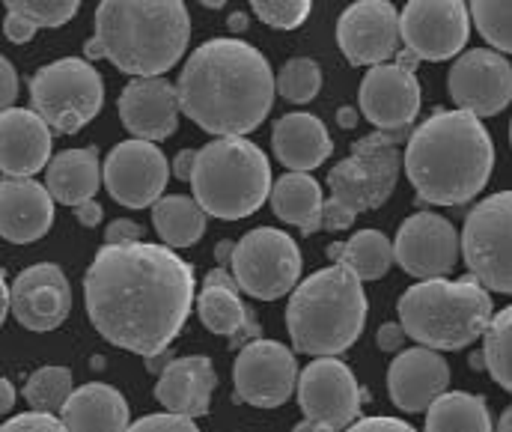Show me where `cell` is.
<instances>
[{
  "label": "cell",
  "mask_w": 512,
  "mask_h": 432,
  "mask_svg": "<svg viewBox=\"0 0 512 432\" xmlns=\"http://www.w3.org/2000/svg\"><path fill=\"white\" fill-rule=\"evenodd\" d=\"M84 301L108 343L152 358L167 352L188 322L194 269L167 245H102L84 275Z\"/></svg>",
  "instance_id": "cell-1"
},
{
  "label": "cell",
  "mask_w": 512,
  "mask_h": 432,
  "mask_svg": "<svg viewBox=\"0 0 512 432\" xmlns=\"http://www.w3.org/2000/svg\"><path fill=\"white\" fill-rule=\"evenodd\" d=\"M176 90L182 114L203 132L245 138L265 123L277 78L254 45L209 39L188 57Z\"/></svg>",
  "instance_id": "cell-2"
},
{
  "label": "cell",
  "mask_w": 512,
  "mask_h": 432,
  "mask_svg": "<svg viewBox=\"0 0 512 432\" xmlns=\"http://www.w3.org/2000/svg\"><path fill=\"white\" fill-rule=\"evenodd\" d=\"M495 141L468 111H435L408 138L402 170L423 203L462 206L492 176Z\"/></svg>",
  "instance_id": "cell-3"
},
{
  "label": "cell",
  "mask_w": 512,
  "mask_h": 432,
  "mask_svg": "<svg viewBox=\"0 0 512 432\" xmlns=\"http://www.w3.org/2000/svg\"><path fill=\"white\" fill-rule=\"evenodd\" d=\"M191 39V15L179 0H108L96 9L87 60L108 57L134 78H161L179 63Z\"/></svg>",
  "instance_id": "cell-4"
},
{
  "label": "cell",
  "mask_w": 512,
  "mask_h": 432,
  "mask_svg": "<svg viewBox=\"0 0 512 432\" xmlns=\"http://www.w3.org/2000/svg\"><path fill=\"white\" fill-rule=\"evenodd\" d=\"M367 322V295L355 272L328 266L289 295L286 328L304 355L334 358L355 346Z\"/></svg>",
  "instance_id": "cell-5"
},
{
  "label": "cell",
  "mask_w": 512,
  "mask_h": 432,
  "mask_svg": "<svg viewBox=\"0 0 512 432\" xmlns=\"http://www.w3.org/2000/svg\"><path fill=\"white\" fill-rule=\"evenodd\" d=\"M396 310L405 334L435 352H459L471 346L495 319L489 289L471 275L459 281H420L402 292Z\"/></svg>",
  "instance_id": "cell-6"
},
{
  "label": "cell",
  "mask_w": 512,
  "mask_h": 432,
  "mask_svg": "<svg viewBox=\"0 0 512 432\" xmlns=\"http://www.w3.org/2000/svg\"><path fill=\"white\" fill-rule=\"evenodd\" d=\"M191 188L206 215L242 221L271 197V167L251 141L218 138L197 149Z\"/></svg>",
  "instance_id": "cell-7"
},
{
  "label": "cell",
  "mask_w": 512,
  "mask_h": 432,
  "mask_svg": "<svg viewBox=\"0 0 512 432\" xmlns=\"http://www.w3.org/2000/svg\"><path fill=\"white\" fill-rule=\"evenodd\" d=\"M105 102V81L84 57H63L42 66L30 78V111H36L51 132L75 135L93 123Z\"/></svg>",
  "instance_id": "cell-8"
},
{
  "label": "cell",
  "mask_w": 512,
  "mask_h": 432,
  "mask_svg": "<svg viewBox=\"0 0 512 432\" xmlns=\"http://www.w3.org/2000/svg\"><path fill=\"white\" fill-rule=\"evenodd\" d=\"M402 170V155L396 141L384 132H373L352 144V152L334 164L328 173L331 200H337L355 218L361 212L379 209L393 194Z\"/></svg>",
  "instance_id": "cell-9"
},
{
  "label": "cell",
  "mask_w": 512,
  "mask_h": 432,
  "mask_svg": "<svg viewBox=\"0 0 512 432\" xmlns=\"http://www.w3.org/2000/svg\"><path fill=\"white\" fill-rule=\"evenodd\" d=\"M462 254L471 278L512 295V191L492 194L471 209L462 230Z\"/></svg>",
  "instance_id": "cell-10"
},
{
  "label": "cell",
  "mask_w": 512,
  "mask_h": 432,
  "mask_svg": "<svg viewBox=\"0 0 512 432\" xmlns=\"http://www.w3.org/2000/svg\"><path fill=\"white\" fill-rule=\"evenodd\" d=\"M304 260L298 242L274 227H256L236 242L230 272L236 275L242 292L259 301H274L292 292L301 278Z\"/></svg>",
  "instance_id": "cell-11"
},
{
  "label": "cell",
  "mask_w": 512,
  "mask_h": 432,
  "mask_svg": "<svg viewBox=\"0 0 512 432\" xmlns=\"http://www.w3.org/2000/svg\"><path fill=\"white\" fill-rule=\"evenodd\" d=\"M471 6L459 0H411L399 12V33L417 60L459 57L471 39Z\"/></svg>",
  "instance_id": "cell-12"
},
{
  "label": "cell",
  "mask_w": 512,
  "mask_h": 432,
  "mask_svg": "<svg viewBox=\"0 0 512 432\" xmlns=\"http://www.w3.org/2000/svg\"><path fill=\"white\" fill-rule=\"evenodd\" d=\"M364 400L367 394L355 373L337 358H316L298 376V406L304 418L331 430H349L358 421Z\"/></svg>",
  "instance_id": "cell-13"
},
{
  "label": "cell",
  "mask_w": 512,
  "mask_h": 432,
  "mask_svg": "<svg viewBox=\"0 0 512 432\" xmlns=\"http://www.w3.org/2000/svg\"><path fill=\"white\" fill-rule=\"evenodd\" d=\"M459 251L462 236L447 218L435 212H414L411 218H405L393 242L396 263L405 275L417 281L447 278L459 263Z\"/></svg>",
  "instance_id": "cell-14"
},
{
  "label": "cell",
  "mask_w": 512,
  "mask_h": 432,
  "mask_svg": "<svg viewBox=\"0 0 512 432\" xmlns=\"http://www.w3.org/2000/svg\"><path fill=\"white\" fill-rule=\"evenodd\" d=\"M102 173H105L108 194L120 206L146 209L161 200L173 167L167 164V158L158 146L131 138L108 152Z\"/></svg>",
  "instance_id": "cell-15"
},
{
  "label": "cell",
  "mask_w": 512,
  "mask_h": 432,
  "mask_svg": "<svg viewBox=\"0 0 512 432\" xmlns=\"http://www.w3.org/2000/svg\"><path fill=\"white\" fill-rule=\"evenodd\" d=\"M447 84L456 111H468L477 120L495 117L512 102V63L498 51L471 48L456 57Z\"/></svg>",
  "instance_id": "cell-16"
},
{
  "label": "cell",
  "mask_w": 512,
  "mask_h": 432,
  "mask_svg": "<svg viewBox=\"0 0 512 432\" xmlns=\"http://www.w3.org/2000/svg\"><path fill=\"white\" fill-rule=\"evenodd\" d=\"M236 397L256 409L283 406L298 385V364L292 349L277 340L248 343L233 367Z\"/></svg>",
  "instance_id": "cell-17"
},
{
  "label": "cell",
  "mask_w": 512,
  "mask_h": 432,
  "mask_svg": "<svg viewBox=\"0 0 512 432\" xmlns=\"http://www.w3.org/2000/svg\"><path fill=\"white\" fill-rule=\"evenodd\" d=\"M361 114L384 135L399 141L420 111V81L408 63H384L364 75L358 90Z\"/></svg>",
  "instance_id": "cell-18"
},
{
  "label": "cell",
  "mask_w": 512,
  "mask_h": 432,
  "mask_svg": "<svg viewBox=\"0 0 512 432\" xmlns=\"http://www.w3.org/2000/svg\"><path fill=\"white\" fill-rule=\"evenodd\" d=\"M337 42L352 66H384L402 42L399 12L384 0H358L337 18Z\"/></svg>",
  "instance_id": "cell-19"
},
{
  "label": "cell",
  "mask_w": 512,
  "mask_h": 432,
  "mask_svg": "<svg viewBox=\"0 0 512 432\" xmlns=\"http://www.w3.org/2000/svg\"><path fill=\"white\" fill-rule=\"evenodd\" d=\"M72 310V287L60 266L36 263L12 284V313L27 331H54Z\"/></svg>",
  "instance_id": "cell-20"
},
{
  "label": "cell",
  "mask_w": 512,
  "mask_h": 432,
  "mask_svg": "<svg viewBox=\"0 0 512 432\" xmlns=\"http://www.w3.org/2000/svg\"><path fill=\"white\" fill-rule=\"evenodd\" d=\"M447 385H450L447 361L426 346L399 352L387 367V394L393 406L408 415L429 412V406L447 394Z\"/></svg>",
  "instance_id": "cell-21"
},
{
  "label": "cell",
  "mask_w": 512,
  "mask_h": 432,
  "mask_svg": "<svg viewBox=\"0 0 512 432\" xmlns=\"http://www.w3.org/2000/svg\"><path fill=\"white\" fill-rule=\"evenodd\" d=\"M179 90L167 78H131L120 93V120L137 141H167L179 126Z\"/></svg>",
  "instance_id": "cell-22"
},
{
  "label": "cell",
  "mask_w": 512,
  "mask_h": 432,
  "mask_svg": "<svg viewBox=\"0 0 512 432\" xmlns=\"http://www.w3.org/2000/svg\"><path fill=\"white\" fill-rule=\"evenodd\" d=\"M51 164V126L27 108L0 114V170L3 179H33Z\"/></svg>",
  "instance_id": "cell-23"
},
{
  "label": "cell",
  "mask_w": 512,
  "mask_h": 432,
  "mask_svg": "<svg viewBox=\"0 0 512 432\" xmlns=\"http://www.w3.org/2000/svg\"><path fill=\"white\" fill-rule=\"evenodd\" d=\"M54 197L36 179H3L0 185V233L12 245H30L51 230Z\"/></svg>",
  "instance_id": "cell-24"
},
{
  "label": "cell",
  "mask_w": 512,
  "mask_h": 432,
  "mask_svg": "<svg viewBox=\"0 0 512 432\" xmlns=\"http://www.w3.org/2000/svg\"><path fill=\"white\" fill-rule=\"evenodd\" d=\"M215 385H218V373L212 361L206 355H185V358H173L164 367L155 385V400L173 415L200 418L209 415Z\"/></svg>",
  "instance_id": "cell-25"
},
{
  "label": "cell",
  "mask_w": 512,
  "mask_h": 432,
  "mask_svg": "<svg viewBox=\"0 0 512 432\" xmlns=\"http://www.w3.org/2000/svg\"><path fill=\"white\" fill-rule=\"evenodd\" d=\"M271 144H274L277 161L283 167H289V173L316 170L334 152V141L325 129V123L304 111L280 117L274 123Z\"/></svg>",
  "instance_id": "cell-26"
},
{
  "label": "cell",
  "mask_w": 512,
  "mask_h": 432,
  "mask_svg": "<svg viewBox=\"0 0 512 432\" xmlns=\"http://www.w3.org/2000/svg\"><path fill=\"white\" fill-rule=\"evenodd\" d=\"M102 182H105V173H102L96 146L63 149L60 155L51 158V164L45 170V188L51 191V197L72 209L93 200V194L99 191Z\"/></svg>",
  "instance_id": "cell-27"
},
{
  "label": "cell",
  "mask_w": 512,
  "mask_h": 432,
  "mask_svg": "<svg viewBox=\"0 0 512 432\" xmlns=\"http://www.w3.org/2000/svg\"><path fill=\"white\" fill-rule=\"evenodd\" d=\"M60 418L69 432H126L128 403L117 388L90 382L75 388Z\"/></svg>",
  "instance_id": "cell-28"
},
{
  "label": "cell",
  "mask_w": 512,
  "mask_h": 432,
  "mask_svg": "<svg viewBox=\"0 0 512 432\" xmlns=\"http://www.w3.org/2000/svg\"><path fill=\"white\" fill-rule=\"evenodd\" d=\"M197 316L200 322L221 337H230L233 349H245L248 343L262 340V325L248 310V304L239 298L236 289L227 287H203L197 298Z\"/></svg>",
  "instance_id": "cell-29"
},
{
  "label": "cell",
  "mask_w": 512,
  "mask_h": 432,
  "mask_svg": "<svg viewBox=\"0 0 512 432\" xmlns=\"http://www.w3.org/2000/svg\"><path fill=\"white\" fill-rule=\"evenodd\" d=\"M271 209L280 221L301 230V236H313L322 230V185L310 173H283L271 188Z\"/></svg>",
  "instance_id": "cell-30"
},
{
  "label": "cell",
  "mask_w": 512,
  "mask_h": 432,
  "mask_svg": "<svg viewBox=\"0 0 512 432\" xmlns=\"http://www.w3.org/2000/svg\"><path fill=\"white\" fill-rule=\"evenodd\" d=\"M334 266H343L358 275V281H379L393 266V242L382 230H361L349 242H337L328 248Z\"/></svg>",
  "instance_id": "cell-31"
},
{
  "label": "cell",
  "mask_w": 512,
  "mask_h": 432,
  "mask_svg": "<svg viewBox=\"0 0 512 432\" xmlns=\"http://www.w3.org/2000/svg\"><path fill=\"white\" fill-rule=\"evenodd\" d=\"M152 224L167 248H191L206 233V212L194 197H161L152 206Z\"/></svg>",
  "instance_id": "cell-32"
},
{
  "label": "cell",
  "mask_w": 512,
  "mask_h": 432,
  "mask_svg": "<svg viewBox=\"0 0 512 432\" xmlns=\"http://www.w3.org/2000/svg\"><path fill=\"white\" fill-rule=\"evenodd\" d=\"M426 432H495L489 406L480 394L447 391L426 412Z\"/></svg>",
  "instance_id": "cell-33"
},
{
  "label": "cell",
  "mask_w": 512,
  "mask_h": 432,
  "mask_svg": "<svg viewBox=\"0 0 512 432\" xmlns=\"http://www.w3.org/2000/svg\"><path fill=\"white\" fill-rule=\"evenodd\" d=\"M72 394H75V388H72L69 367H39L24 385V400L30 403V409L48 412V415L63 412Z\"/></svg>",
  "instance_id": "cell-34"
},
{
  "label": "cell",
  "mask_w": 512,
  "mask_h": 432,
  "mask_svg": "<svg viewBox=\"0 0 512 432\" xmlns=\"http://www.w3.org/2000/svg\"><path fill=\"white\" fill-rule=\"evenodd\" d=\"M483 364L489 376L512 394V304L495 313L489 331L483 334Z\"/></svg>",
  "instance_id": "cell-35"
},
{
  "label": "cell",
  "mask_w": 512,
  "mask_h": 432,
  "mask_svg": "<svg viewBox=\"0 0 512 432\" xmlns=\"http://www.w3.org/2000/svg\"><path fill=\"white\" fill-rule=\"evenodd\" d=\"M322 90V69L310 57H292L277 72V93L289 105H307Z\"/></svg>",
  "instance_id": "cell-36"
},
{
  "label": "cell",
  "mask_w": 512,
  "mask_h": 432,
  "mask_svg": "<svg viewBox=\"0 0 512 432\" xmlns=\"http://www.w3.org/2000/svg\"><path fill=\"white\" fill-rule=\"evenodd\" d=\"M471 21H474L480 36L495 51L512 54V3H504V0H474L471 3Z\"/></svg>",
  "instance_id": "cell-37"
},
{
  "label": "cell",
  "mask_w": 512,
  "mask_h": 432,
  "mask_svg": "<svg viewBox=\"0 0 512 432\" xmlns=\"http://www.w3.org/2000/svg\"><path fill=\"white\" fill-rule=\"evenodd\" d=\"M6 9L27 15L36 27H63L78 15V0H9Z\"/></svg>",
  "instance_id": "cell-38"
},
{
  "label": "cell",
  "mask_w": 512,
  "mask_h": 432,
  "mask_svg": "<svg viewBox=\"0 0 512 432\" xmlns=\"http://www.w3.org/2000/svg\"><path fill=\"white\" fill-rule=\"evenodd\" d=\"M251 9L262 24L277 30H292L304 24V18L310 15V0H254Z\"/></svg>",
  "instance_id": "cell-39"
},
{
  "label": "cell",
  "mask_w": 512,
  "mask_h": 432,
  "mask_svg": "<svg viewBox=\"0 0 512 432\" xmlns=\"http://www.w3.org/2000/svg\"><path fill=\"white\" fill-rule=\"evenodd\" d=\"M0 432H69L63 418H54L48 412H24V415H15L9 418Z\"/></svg>",
  "instance_id": "cell-40"
},
{
  "label": "cell",
  "mask_w": 512,
  "mask_h": 432,
  "mask_svg": "<svg viewBox=\"0 0 512 432\" xmlns=\"http://www.w3.org/2000/svg\"><path fill=\"white\" fill-rule=\"evenodd\" d=\"M126 432H200V430H197L194 418L164 412V415H146V418L134 421Z\"/></svg>",
  "instance_id": "cell-41"
},
{
  "label": "cell",
  "mask_w": 512,
  "mask_h": 432,
  "mask_svg": "<svg viewBox=\"0 0 512 432\" xmlns=\"http://www.w3.org/2000/svg\"><path fill=\"white\" fill-rule=\"evenodd\" d=\"M36 30H39V27H36V24L27 18V15L6 9L3 33H6V39H9V42H18V45H24V42H30V39H33V33H36Z\"/></svg>",
  "instance_id": "cell-42"
},
{
  "label": "cell",
  "mask_w": 512,
  "mask_h": 432,
  "mask_svg": "<svg viewBox=\"0 0 512 432\" xmlns=\"http://www.w3.org/2000/svg\"><path fill=\"white\" fill-rule=\"evenodd\" d=\"M322 230H331V233H340V230H349L352 224H355V215L352 212H346L337 200H325V206H322Z\"/></svg>",
  "instance_id": "cell-43"
},
{
  "label": "cell",
  "mask_w": 512,
  "mask_h": 432,
  "mask_svg": "<svg viewBox=\"0 0 512 432\" xmlns=\"http://www.w3.org/2000/svg\"><path fill=\"white\" fill-rule=\"evenodd\" d=\"M140 239H143V227L128 221V218H117L105 230V245H131V242H140Z\"/></svg>",
  "instance_id": "cell-44"
},
{
  "label": "cell",
  "mask_w": 512,
  "mask_h": 432,
  "mask_svg": "<svg viewBox=\"0 0 512 432\" xmlns=\"http://www.w3.org/2000/svg\"><path fill=\"white\" fill-rule=\"evenodd\" d=\"M15 99H18V72H15V66L3 57V60H0V108H3V111H12Z\"/></svg>",
  "instance_id": "cell-45"
},
{
  "label": "cell",
  "mask_w": 512,
  "mask_h": 432,
  "mask_svg": "<svg viewBox=\"0 0 512 432\" xmlns=\"http://www.w3.org/2000/svg\"><path fill=\"white\" fill-rule=\"evenodd\" d=\"M346 432H417L414 427H408L405 421L396 418H361L355 421Z\"/></svg>",
  "instance_id": "cell-46"
},
{
  "label": "cell",
  "mask_w": 512,
  "mask_h": 432,
  "mask_svg": "<svg viewBox=\"0 0 512 432\" xmlns=\"http://www.w3.org/2000/svg\"><path fill=\"white\" fill-rule=\"evenodd\" d=\"M405 340H408V334H405L402 322H384L382 328L376 331V343H379L382 352H399L405 346Z\"/></svg>",
  "instance_id": "cell-47"
},
{
  "label": "cell",
  "mask_w": 512,
  "mask_h": 432,
  "mask_svg": "<svg viewBox=\"0 0 512 432\" xmlns=\"http://www.w3.org/2000/svg\"><path fill=\"white\" fill-rule=\"evenodd\" d=\"M194 164H197V149H182L176 158H173V176L176 179H188L194 176Z\"/></svg>",
  "instance_id": "cell-48"
},
{
  "label": "cell",
  "mask_w": 512,
  "mask_h": 432,
  "mask_svg": "<svg viewBox=\"0 0 512 432\" xmlns=\"http://www.w3.org/2000/svg\"><path fill=\"white\" fill-rule=\"evenodd\" d=\"M75 218H78V224H84V227H96V224L102 221V206H99L96 200H87V203H81V206L75 209Z\"/></svg>",
  "instance_id": "cell-49"
},
{
  "label": "cell",
  "mask_w": 512,
  "mask_h": 432,
  "mask_svg": "<svg viewBox=\"0 0 512 432\" xmlns=\"http://www.w3.org/2000/svg\"><path fill=\"white\" fill-rule=\"evenodd\" d=\"M206 287H227V289H236V292H242L239 287V281H236V275L230 272V269H212L209 275H206Z\"/></svg>",
  "instance_id": "cell-50"
},
{
  "label": "cell",
  "mask_w": 512,
  "mask_h": 432,
  "mask_svg": "<svg viewBox=\"0 0 512 432\" xmlns=\"http://www.w3.org/2000/svg\"><path fill=\"white\" fill-rule=\"evenodd\" d=\"M233 254H236V242H218V248H215V263H218L221 269H230Z\"/></svg>",
  "instance_id": "cell-51"
},
{
  "label": "cell",
  "mask_w": 512,
  "mask_h": 432,
  "mask_svg": "<svg viewBox=\"0 0 512 432\" xmlns=\"http://www.w3.org/2000/svg\"><path fill=\"white\" fill-rule=\"evenodd\" d=\"M12 403H15V391H12L9 379H0V412L9 415L12 412Z\"/></svg>",
  "instance_id": "cell-52"
},
{
  "label": "cell",
  "mask_w": 512,
  "mask_h": 432,
  "mask_svg": "<svg viewBox=\"0 0 512 432\" xmlns=\"http://www.w3.org/2000/svg\"><path fill=\"white\" fill-rule=\"evenodd\" d=\"M337 126L340 129H355L358 126V111L355 108H340L337 111Z\"/></svg>",
  "instance_id": "cell-53"
},
{
  "label": "cell",
  "mask_w": 512,
  "mask_h": 432,
  "mask_svg": "<svg viewBox=\"0 0 512 432\" xmlns=\"http://www.w3.org/2000/svg\"><path fill=\"white\" fill-rule=\"evenodd\" d=\"M170 361H173V358H170L167 352L152 355V358H146V370H149V373H164V367H167Z\"/></svg>",
  "instance_id": "cell-54"
},
{
  "label": "cell",
  "mask_w": 512,
  "mask_h": 432,
  "mask_svg": "<svg viewBox=\"0 0 512 432\" xmlns=\"http://www.w3.org/2000/svg\"><path fill=\"white\" fill-rule=\"evenodd\" d=\"M245 27H248V15H245V12H233V15H230V30L242 33Z\"/></svg>",
  "instance_id": "cell-55"
},
{
  "label": "cell",
  "mask_w": 512,
  "mask_h": 432,
  "mask_svg": "<svg viewBox=\"0 0 512 432\" xmlns=\"http://www.w3.org/2000/svg\"><path fill=\"white\" fill-rule=\"evenodd\" d=\"M292 432H337V430H331V427H325V424H316V421H304V424H298Z\"/></svg>",
  "instance_id": "cell-56"
},
{
  "label": "cell",
  "mask_w": 512,
  "mask_h": 432,
  "mask_svg": "<svg viewBox=\"0 0 512 432\" xmlns=\"http://www.w3.org/2000/svg\"><path fill=\"white\" fill-rule=\"evenodd\" d=\"M0 298H3V316L0 319H6L9 316V304H12V289L6 287V281L0 284Z\"/></svg>",
  "instance_id": "cell-57"
},
{
  "label": "cell",
  "mask_w": 512,
  "mask_h": 432,
  "mask_svg": "<svg viewBox=\"0 0 512 432\" xmlns=\"http://www.w3.org/2000/svg\"><path fill=\"white\" fill-rule=\"evenodd\" d=\"M495 432H512V406L510 409H504V415H501V421H498V430Z\"/></svg>",
  "instance_id": "cell-58"
},
{
  "label": "cell",
  "mask_w": 512,
  "mask_h": 432,
  "mask_svg": "<svg viewBox=\"0 0 512 432\" xmlns=\"http://www.w3.org/2000/svg\"><path fill=\"white\" fill-rule=\"evenodd\" d=\"M206 6H209V9H221L224 3H221V0H206Z\"/></svg>",
  "instance_id": "cell-59"
},
{
  "label": "cell",
  "mask_w": 512,
  "mask_h": 432,
  "mask_svg": "<svg viewBox=\"0 0 512 432\" xmlns=\"http://www.w3.org/2000/svg\"><path fill=\"white\" fill-rule=\"evenodd\" d=\"M510 141H512V126H510Z\"/></svg>",
  "instance_id": "cell-60"
}]
</instances>
